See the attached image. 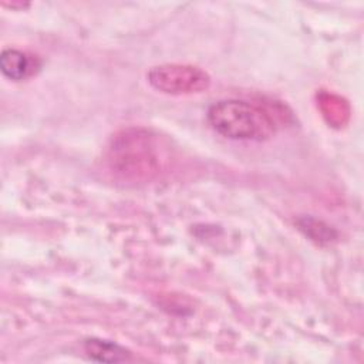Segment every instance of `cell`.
<instances>
[{
  "label": "cell",
  "instance_id": "6da1fadb",
  "mask_svg": "<svg viewBox=\"0 0 364 364\" xmlns=\"http://www.w3.org/2000/svg\"><path fill=\"white\" fill-rule=\"evenodd\" d=\"M209 125L220 135L237 141H266L276 132L272 114L243 100H220L208 109Z\"/></svg>",
  "mask_w": 364,
  "mask_h": 364
},
{
  "label": "cell",
  "instance_id": "7a4b0ae2",
  "mask_svg": "<svg viewBox=\"0 0 364 364\" xmlns=\"http://www.w3.org/2000/svg\"><path fill=\"white\" fill-rule=\"evenodd\" d=\"M109 168L128 179H149L158 171V155L152 135L144 129H125L108 148Z\"/></svg>",
  "mask_w": 364,
  "mask_h": 364
},
{
  "label": "cell",
  "instance_id": "3957f363",
  "mask_svg": "<svg viewBox=\"0 0 364 364\" xmlns=\"http://www.w3.org/2000/svg\"><path fill=\"white\" fill-rule=\"evenodd\" d=\"M152 88L168 95L199 94L209 88L210 75L198 65L161 64L146 74Z\"/></svg>",
  "mask_w": 364,
  "mask_h": 364
},
{
  "label": "cell",
  "instance_id": "277c9868",
  "mask_svg": "<svg viewBox=\"0 0 364 364\" xmlns=\"http://www.w3.org/2000/svg\"><path fill=\"white\" fill-rule=\"evenodd\" d=\"M38 67L40 64L37 58L27 54L26 51L16 50V48H6L1 51V55H0L1 73L13 81H21L28 78L36 73Z\"/></svg>",
  "mask_w": 364,
  "mask_h": 364
},
{
  "label": "cell",
  "instance_id": "5b68a950",
  "mask_svg": "<svg viewBox=\"0 0 364 364\" xmlns=\"http://www.w3.org/2000/svg\"><path fill=\"white\" fill-rule=\"evenodd\" d=\"M84 350L90 358L102 363H118L131 357V353L127 348L101 338H88L84 343Z\"/></svg>",
  "mask_w": 364,
  "mask_h": 364
},
{
  "label": "cell",
  "instance_id": "8992f818",
  "mask_svg": "<svg viewBox=\"0 0 364 364\" xmlns=\"http://www.w3.org/2000/svg\"><path fill=\"white\" fill-rule=\"evenodd\" d=\"M299 226L306 232V235L317 242H330L336 237V232L330 226L313 218H303L299 220Z\"/></svg>",
  "mask_w": 364,
  "mask_h": 364
}]
</instances>
